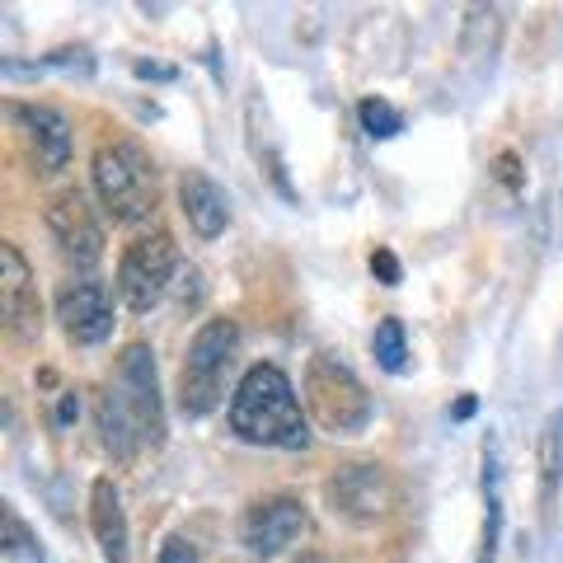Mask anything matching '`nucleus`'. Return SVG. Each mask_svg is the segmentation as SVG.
I'll list each match as a JSON object with an SVG mask.
<instances>
[{
  "mask_svg": "<svg viewBox=\"0 0 563 563\" xmlns=\"http://www.w3.org/2000/svg\"><path fill=\"white\" fill-rule=\"evenodd\" d=\"M90 531L103 563H128V512H122V493L109 474L90 484Z\"/></svg>",
  "mask_w": 563,
  "mask_h": 563,
  "instance_id": "14",
  "label": "nucleus"
},
{
  "mask_svg": "<svg viewBox=\"0 0 563 563\" xmlns=\"http://www.w3.org/2000/svg\"><path fill=\"white\" fill-rule=\"evenodd\" d=\"M231 432L250 446H277V451H306L310 422L301 413L291 376L277 362H254L231 390Z\"/></svg>",
  "mask_w": 563,
  "mask_h": 563,
  "instance_id": "1",
  "label": "nucleus"
},
{
  "mask_svg": "<svg viewBox=\"0 0 563 563\" xmlns=\"http://www.w3.org/2000/svg\"><path fill=\"white\" fill-rule=\"evenodd\" d=\"M324 498L333 507V517H343L352 526H372L380 517H390V507H395V479H390V470H385V465L357 461V465H343L324 484Z\"/></svg>",
  "mask_w": 563,
  "mask_h": 563,
  "instance_id": "9",
  "label": "nucleus"
},
{
  "mask_svg": "<svg viewBox=\"0 0 563 563\" xmlns=\"http://www.w3.org/2000/svg\"><path fill=\"white\" fill-rule=\"evenodd\" d=\"M90 179L99 192V207L118 225L146 221L155 202H161V174H155V161L136 141H103L90 161Z\"/></svg>",
  "mask_w": 563,
  "mask_h": 563,
  "instance_id": "2",
  "label": "nucleus"
},
{
  "mask_svg": "<svg viewBox=\"0 0 563 563\" xmlns=\"http://www.w3.org/2000/svg\"><path fill=\"white\" fill-rule=\"evenodd\" d=\"M155 563H198V550H192V540L169 536V540L161 544V554H155Z\"/></svg>",
  "mask_w": 563,
  "mask_h": 563,
  "instance_id": "20",
  "label": "nucleus"
},
{
  "mask_svg": "<svg viewBox=\"0 0 563 563\" xmlns=\"http://www.w3.org/2000/svg\"><path fill=\"white\" fill-rule=\"evenodd\" d=\"M136 76H141V80H151V76H155V80H174V70H169V66H155V62H136Z\"/></svg>",
  "mask_w": 563,
  "mask_h": 563,
  "instance_id": "23",
  "label": "nucleus"
},
{
  "mask_svg": "<svg viewBox=\"0 0 563 563\" xmlns=\"http://www.w3.org/2000/svg\"><path fill=\"white\" fill-rule=\"evenodd\" d=\"M493 174H498V184H503V188H512V192L521 188V161H517L512 151H503L498 161H493Z\"/></svg>",
  "mask_w": 563,
  "mask_h": 563,
  "instance_id": "21",
  "label": "nucleus"
},
{
  "mask_svg": "<svg viewBox=\"0 0 563 563\" xmlns=\"http://www.w3.org/2000/svg\"><path fill=\"white\" fill-rule=\"evenodd\" d=\"M174 268H179V244L165 225H151V231L132 235V244L118 258V296L132 314H151L165 301Z\"/></svg>",
  "mask_w": 563,
  "mask_h": 563,
  "instance_id": "5",
  "label": "nucleus"
},
{
  "mask_svg": "<svg viewBox=\"0 0 563 563\" xmlns=\"http://www.w3.org/2000/svg\"><path fill=\"white\" fill-rule=\"evenodd\" d=\"M0 554L24 559V563H47V550H43L38 531L20 517V507L14 503H0Z\"/></svg>",
  "mask_w": 563,
  "mask_h": 563,
  "instance_id": "17",
  "label": "nucleus"
},
{
  "mask_svg": "<svg viewBox=\"0 0 563 563\" xmlns=\"http://www.w3.org/2000/svg\"><path fill=\"white\" fill-rule=\"evenodd\" d=\"M357 118H362V132L372 136V141H390V136L404 132V113L395 109V103H385L380 95L362 99V103H357Z\"/></svg>",
  "mask_w": 563,
  "mask_h": 563,
  "instance_id": "19",
  "label": "nucleus"
},
{
  "mask_svg": "<svg viewBox=\"0 0 563 563\" xmlns=\"http://www.w3.org/2000/svg\"><path fill=\"white\" fill-rule=\"evenodd\" d=\"M57 329L66 333V343L76 347H99L113 333V296L99 277H66L57 287Z\"/></svg>",
  "mask_w": 563,
  "mask_h": 563,
  "instance_id": "10",
  "label": "nucleus"
},
{
  "mask_svg": "<svg viewBox=\"0 0 563 563\" xmlns=\"http://www.w3.org/2000/svg\"><path fill=\"white\" fill-rule=\"evenodd\" d=\"M240 352V329L235 320H202L198 333L188 339L184 366H179V413L184 418H207L217 413V404L225 399V376L235 366Z\"/></svg>",
  "mask_w": 563,
  "mask_h": 563,
  "instance_id": "4",
  "label": "nucleus"
},
{
  "mask_svg": "<svg viewBox=\"0 0 563 563\" xmlns=\"http://www.w3.org/2000/svg\"><path fill=\"white\" fill-rule=\"evenodd\" d=\"M372 352H376L380 372H390V376H399L404 366H409V339H404V324L395 320V314L376 324V333H372Z\"/></svg>",
  "mask_w": 563,
  "mask_h": 563,
  "instance_id": "18",
  "label": "nucleus"
},
{
  "mask_svg": "<svg viewBox=\"0 0 563 563\" xmlns=\"http://www.w3.org/2000/svg\"><path fill=\"white\" fill-rule=\"evenodd\" d=\"M559 484H563V413H550V422H544V432H540V507H544V517L554 512Z\"/></svg>",
  "mask_w": 563,
  "mask_h": 563,
  "instance_id": "16",
  "label": "nucleus"
},
{
  "mask_svg": "<svg viewBox=\"0 0 563 563\" xmlns=\"http://www.w3.org/2000/svg\"><path fill=\"white\" fill-rule=\"evenodd\" d=\"M95 422H99V446L113 455V461H132V455L146 446L141 442V428H136V418L128 413V404H122V395L113 390H103L99 395V409H95Z\"/></svg>",
  "mask_w": 563,
  "mask_h": 563,
  "instance_id": "15",
  "label": "nucleus"
},
{
  "mask_svg": "<svg viewBox=\"0 0 563 563\" xmlns=\"http://www.w3.org/2000/svg\"><path fill=\"white\" fill-rule=\"evenodd\" d=\"M470 413H474V399H470V395H465V399H461V404H455V418H470Z\"/></svg>",
  "mask_w": 563,
  "mask_h": 563,
  "instance_id": "24",
  "label": "nucleus"
},
{
  "mask_svg": "<svg viewBox=\"0 0 563 563\" xmlns=\"http://www.w3.org/2000/svg\"><path fill=\"white\" fill-rule=\"evenodd\" d=\"M43 221H47V235H52V244H57V254L66 263L95 268V263L103 258V221H99V211L90 207V198H85L80 188L52 192Z\"/></svg>",
  "mask_w": 563,
  "mask_h": 563,
  "instance_id": "7",
  "label": "nucleus"
},
{
  "mask_svg": "<svg viewBox=\"0 0 563 563\" xmlns=\"http://www.w3.org/2000/svg\"><path fill=\"white\" fill-rule=\"evenodd\" d=\"M301 390H306L310 418L320 422V432H329V437H362L366 428H372L376 399H372V390H366L362 376L352 372L347 362L329 357V352H314V357L306 362Z\"/></svg>",
  "mask_w": 563,
  "mask_h": 563,
  "instance_id": "3",
  "label": "nucleus"
},
{
  "mask_svg": "<svg viewBox=\"0 0 563 563\" xmlns=\"http://www.w3.org/2000/svg\"><path fill=\"white\" fill-rule=\"evenodd\" d=\"M5 113L14 122V132H20V141L29 146L38 174H62L70 165V122L57 109H47V103L10 99Z\"/></svg>",
  "mask_w": 563,
  "mask_h": 563,
  "instance_id": "12",
  "label": "nucleus"
},
{
  "mask_svg": "<svg viewBox=\"0 0 563 563\" xmlns=\"http://www.w3.org/2000/svg\"><path fill=\"white\" fill-rule=\"evenodd\" d=\"M0 320L14 343H38L43 333V301H38V282L20 244H0Z\"/></svg>",
  "mask_w": 563,
  "mask_h": 563,
  "instance_id": "11",
  "label": "nucleus"
},
{
  "mask_svg": "<svg viewBox=\"0 0 563 563\" xmlns=\"http://www.w3.org/2000/svg\"><path fill=\"white\" fill-rule=\"evenodd\" d=\"M113 390L122 395L128 413L136 418L141 442L161 446L165 442V395H161V366H155L151 343H128V347H122Z\"/></svg>",
  "mask_w": 563,
  "mask_h": 563,
  "instance_id": "6",
  "label": "nucleus"
},
{
  "mask_svg": "<svg viewBox=\"0 0 563 563\" xmlns=\"http://www.w3.org/2000/svg\"><path fill=\"white\" fill-rule=\"evenodd\" d=\"M372 273L385 282V287H399V258L390 250H376L372 254Z\"/></svg>",
  "mask_w": 563,
  "mask_h": 563,
  "instance_id": "22",
  "label": "nucleus"
},
{
  "mask_svg": "<svg viewBox=\"0 0 563 563\" xmlns=\"http://www.w3.org/2000/svg\"><path fill=\"white\" fill-rule=\"evenodd\" d=\"M306 526H310V512L296 493H268V498L244 507L240 544L254 559H277L282 550H291V544L306 536Z\"/></svg>",
  "mask_w": 563,
  "mask_h": 563,
  "instance_id": "8",
  "label": "nucleus"
},
{
  "mask_svg": "<svg viewBox=\"0 0 563 563\" xmlns=\"http://www.w3.org/2000/svg\"><path fill=\"white\" fill-rule=\"evenodd\" d=\"M179 207H184V217L192 225V235H202V240H217L225 225H231V192H225L202 169H184V179H179Z\"/></svg>",
  "mask_w": 563,
  "mask_h": 563,
  "instance_id": "13",
  "label": "nucleus"
}]
</instances>
